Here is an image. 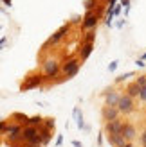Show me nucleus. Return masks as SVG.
I'll return each mask as SVG.
<instances>
[{"label": "nucleus", "mask_w": 146, "mask_h": 147, "mask_svg": "<svg viewBox=\"0 0 146 147\" xmlns=\"http://www.w3.org/2000/svg\"><path fill=\"white\" fill-rule=\"evenodd\" d=\"M123 147H134V144H132V142H126V144L123 145Z\"/></svg>", "instance_id": "nucleus-32"}, {"label": "nucleus", "mask_w": 146, "mask_h": 147, "mask_svg": "<svg viewBox=\"0 0 146 147\" xmlns=\"http://www.w3.org/2000/svg\"><path fill=\"white\" fill-rule=\"evenodd\" d=\"M141 144H143V147H146V129L143 131V135H141Z\"/></svg>", "instance_id": "nucleus-28"}, {"label": "nucleus", "mask_w": 146, "mask_h": 147, "mask_svg": "<svg viewBox=\"0 0 146 147\" xmlns=\"http://www.w3.org/2000/svg\"><path fill=\"white\" fill-rule=\"evenodd\" d=\"M74 117H76V124H78L79 129H87V131L90 129L89 126H85V122H83V113L79 111V108H74Z\"/></svg>", "instance_id": "nucleus-14"}, {"label": "nucleus", "mask_w": 146, "mask_h": 147, "mask_svg": "<svg viewBox=\"0 0 146 147\" xmlns=\"http://www.w3.org/2000/svg\"><path fill=\"white\" fill-rule=\"evenodd\" d=\"M98 22H99V16H98V14L94 13V11L85 13V18H83V29H89V31H92V29H96Z\"/></svg>", "instance_id": "nucleus-8"}, {"label": "nucleus", "mask_w": 146, "mask_h": 147, "mask_svg": "<svg viewBox=\"0 0 146 147\" xmlns=\"http://www.w3.org/2000/svg\"><path fill=\"white\" fill-rule=\"evenodd\" d=\"M4 4H5V5H11L13 2H11V0H4Z\"/></svg>", "instance_id": "nucleus-34"}, {"label": "nucleus", "mask_w": 146, "mask_h": 147, "mask_svg": "<svg viewBox=\"0 0 146 147\" xmlns=\"http://www.w3.org/2000/svg\"><path fill=\"white\" fill-rule=\"evenodd\" d=\"M121 127H123V120L115 119V120H112V122H106L105 131H106L108 136H112V135H119V133H121Z\"/></svg>", "instance_id": "nucleus-10"}, {"label": "nucleus", "mask_w": 146, "mask_h": 147, "mask_svg": "<svg viewBox=\"0 0 146 147\" xmlns=\"http://www.w3.org/2000/svg\"><path fill=\"white\" fill-rule=\"evenodd\" d=\"M108 142H110L114 147H123L126 142H125V138H123L121 135H112V136H108Z\"/></svg>", "instance_id": "nucleus-16"}, {"label": "nucleus", "mask_w": 146, "mask_h": 147, "mask_svg": "<svg viewBox=\"0 0 146 147\" xmlns=\"http://www.w3.org/2000/svg\"><path fill=\"white\" fill-rule=\"evenodd\" d=\"M2 45H5V38H2V40H0V47H2Z\"/></svg>", "instance_id": "nucleus-33"}, {"label": "nucleus", "mask_w": 146, "mask_h": 147, "mask_svg": "<svg viewBox=\"0 0 146 147\" xmlns=\"http://www.w3.org/2000/svg\"><path fill=\"white\" fill-rule=\"evenodd\" d=\"M130 77H135V72H126V74H121L119 77H115V83H125Z\"/></svg>", "instance_id": "nucleus-21"}, {"label": "nucleus", "mask_w": 146, "mask_h": 147, "mask_svg": "<svg viewBox=\"0 0 146 147\" xmlns=\"http://www.w3.org/2000/svg\"><path fill=\"white\" fill-rule=\"evenodd\" d=\"M72 145H74V147H83V145H81V144H79L78 140H72Z\"/></svg>", "instance_id": "nucleus-31"}, {"label": "nucleus", "mask_w": 146, "mask_h": 147, "mask_svg": "<svg viewBox=\"0 0 146 147\" xmlns=\"http://www.w3.org/2000/svg\"><path fill=\"white\" fill-rule=\"evenodd\" d=\"M117 111L123 113V115H130V113H134V109H135V104H134V99H130L128 95H121L119 100H117Z\"/></svg>", "instance_id": "nucleus-3"}, {"label": "nucleus", "mask_w": 146, "mask_h": 147, "mask_svg": "<svg viewBox=\"0 0 146 147\" xmlns=\"http://www.w3.org/2000/svg\"><path fill=\"white\" fill-rule=\"evenodd\" d=\"M22 142H25L29 145H42L40 144V136H38V127H33V126H25L22 127Z\"/></svg>", "instance_id": "nucleus-1"}, {"label": "nucleus", "mask_w": 146, "mask_h": 147, "mask_svg": "<svg viewBox=\"0 0 146 147\" xmlns=\"http://www.w3.org/2000/svg\"><path fill=\"white\" fill-rule=\"evenodd\" d=\"M11 147H18V145H11Z\"/></svg>", "instance_id": "nucleus-36"}, {"label": "nucleus", "mask_w": 146, "mask_h": 147, "mask_svg": "<svg viewBox=\"0 0 146 147\" xmlns=\"http://www.w3.org/2000/svg\"><path fill=\"white\" fill-rule=\"evenodd\" d=\"M69 31H70V24H65V25H61V27L58 29V31H56L53 36H50L49 40H47V43H45V45H54V43H58L60 40H63L65 36L69 34Z\"/></svg>", "instance_id": "nucleus-6"}, {"label": "nucleus", "mask_w": 146, "mask_h": 147, "mask_svg": "<svg viewBox=\"0 0 146 147\" xmlns=\"http://www.w3.org/2000/svg\"><path fill=\"white\" fill-rule=\"evenodd\" d=\"M98 0H87L85 2V11L89 13V11H96V7H98Z\"/></svg>", "instance_id": "nucleus-22"}, {"label": "nucleus", "mask_w": 146, "mask_h": 147, "mask_svg": "<svg viewBox=\"0 0 146 147\" xmlns=\"http://www.w3.org/2000/svg\"><path fill=\"white\" fill-rule=\"evenodd\" d=\"M5 127H7V122L5 120H0V135L5 133Z\"/></svg>", "instance_id": "nucleus-26"}, {"label": "nucleus", "mask_w": 146, "mask_h": 147, "mask_svg": "<svg viewBox=\"0 0 146 147\" xmlns=\"http://www.w3.org/2000/svg\"><path fill=\"white\" fill-rule=\"evenodd\" d=\"M61 144H63V135H58V138H56V145L60 147Z\"/></svg>", "instance_id": "nucleus-29"}, {"label": "nucleus", "mask_w": 146, "mask_h": 147, "mask_svg": "<svg viewBox=\"0 0 146 147\" xmlns=\"http://www.w3.org/2000/svg\"><path fill=\"white\" fill-rule=\"evenodd\" d=\"M0 120H2V119H0Z\"/></svg>", "instance_id": "nucleus-38"}, {"label": "nucleus", "mask_w": 146, "mask_h": 147, "mask_svg": "<svg viewBox=\"0 0 146 147\" xmlns=\"http://www.w3.org/2000/svg\"><path fill=\"white\" fill-rule=\"evenodd\" d=\"M139 90H141V86H137L135 83H130L126 86V95L130 99H134V97H139Z\"/></svg>", "instance_id": "nucleus-15"}, {"label": "nucleus", "mask_w": 146, "mask_h": 147, "mask_svg": "<svg viewBox=\"0 0 146 147\" xmlns=\"http://www.w3.org/2000/svg\"><path fill=\"white\" fill-rule=\"evenodd\" d=\"M38 136H40V144L42 145H47L50 142V138H53V131H49V129H45L43 126H40L38 127Z\"/></svg>", "instance_id": "nucleus-12"}, {"label": "nucleus", "mask_w": 146, "mask_h": 147, "mask_svg": "<svg viewBox=\"0 0 146 147\" xmlns=\"http://www.w3.org/2000/svg\"><path fill=\"white\" fill-rule=\"evenodd\" d=\"M119 5H121V7L125 5V14H128V11H130V0H121Z\"/></svg>", "instance_id": "nucleus-24"}, {"label": "nucleus", "mask_w": 146, "mask_h": 147, "mask_svg": "<svg viewBox=\"0 0 146 147\" xmlns=\"http://www.w3.org/2000/svg\"><path fill=\"white\" fill-rule=\"evenodd\" d=\"M42 122L43 119L40 115H34V117H29V120H27V126H33V127H40L42 126Z\"/></svg>", "instance_id": "nucleus-18"}, {"label": "nucleus", "mask_w": 146, "mask_h": 147, "mask_svg": "<svg viewBox=\"0 0 146 147\" xmlns=\"http://www.w3.org/2000/svg\"><path fill=\"white\" fill-rule=\"evenodd\" d=\"M13 119L16 120V124H18V126H22V124H25V126H27V120H29V117H27V115H24V113H13Z\"/></svg>", "instance_id": "nucleus-19"}, {"label": "nucleus", "mask_w": 146, "mask_h": 147, "mask_svg": "<svg viewBox=\"0 0 146 147\" xmlns=\"http://www.w3.org/2000/svg\"><path fill=\"white\" fill-rule=\"evenodd\" d=\"M144 79H146V76H144Z\"/></svg>", "instance_id": "nucleus-37"}, {"label": "nucleus", "mask_w": 146, "mask_h": 147, "mask_svg": "<svg viewBox=\"0 0 146 147\" xmlns=\"http://www.w3.org/2000/svg\"><path fill=\"white\" fill-rule=\"evenodd\" d=\"M25 147H40V145H29V144H27V145H25Z\"/></svg>", "instance_id": "nucleus-35"}, {"label": "nucleus", "mask_w": 146, "mask_h": 147, "mask_svg": "<svg viewBox=\"0 0 146 147\" xmlns=\"http://www.w3.org/2000/svg\"><path fill=\"white\" fill-rule=\"evenodd\" d=\"M60 72H63V76L67 79L74 77L76 74L79 72V59H78V57H70V59H67L60 67Z\"/></svg>", "instance_id": "nucleus-2"}, {"label": "nucleus", "mask_w": 146, "mask_h": 147, "mask_svg": "<svg viewBox=\"0 0 146 147\" xmlns=\"http://www.w3.org/2000/svg\"><path fill=\"white\" fill-rule=\"evenodd\" d=\"M123 138H125V142H132L134 138L137 136V129L134 124L130 122H123V127H121V133H119Z\"/></svg>", "instance_id": "nucleus-7"}, {"label": "nucleus", "mask_w": 146, "mask_h": 147, "mask_svg": "<svg viewBox=\"0 0 146 147\" xmlns=\"http://www.w3.org/2000/svg\"><path fill=\"white\" fill-rule=\"evenodd\" d=\"M117 65H119V61H112L110 65H108V70H110V72H114L115 68H117Z\"/></svg>", "instance_id": "nucleus-27"}, {"label": "nucleus", "mask_w": 146, "mask_h": 147, "mask_svg": "<svg viewBox=\"0 0 146 147\" xmlns=\"http://www.w3.org/2000/svg\"><path fill=\"white\" fill-rule=\"evenodd\" d=\"M101 115H103V120L106 122H112L115 119H119V111H117V108H103V111H101Z\"/></svg>", "instance_id": "nucleus-11"}, {"label": "nucleus", "mask_w": 146, "mask_h": 147, "mask_svg": "<svg viewBox=\"0 0 146 147\" xmlns=\"http://www.w3.org/2000/svg\"><path fill=\"white\" fill-rule=\"evenodd\" d=\"M139 99L146 102V86H141V90H139Z\"/></svg>", "instance_id": "nucleus-25"}, {"label": "nucleus", "mask_w": 146, "mask_h": 147, "mask_svg": "<svg viewBox=\"0 0 146 147\" xmlns=\"http://www.w3.org/2000/svg\"><path fill=\"white\" fill-rule=\"evenodd\" d=\"M94 41H96V31H87L85 36H83V40H81V45H87V43H92L94 45Z\"/></svg>", "instance_id": "nucleus-17"}, {"label": "nucleus", "mask_w": 146, "mask_h": 147, "mask_svg": "<svg viewBox=\"0 0 146 147\" xmlns=\"http://www.w3.org/2000/svg\"><path fill=\"white\" fill-rule=\"evenodd\" d=\"M92 50H94V45L92 43H87V45H81V49H79V57L85 61L87 57H89L92 54Z\"/></svg>", "instance_id": "nucleus-13"}, {"label": "nucleus", "mask_w": 146, "mask_h": 147, "mask_svg": "<svg viewBox=\"0 0 146 147\" xmlns=\"http://www.w3.org/2000/svg\"><path fill=\"white\" fill-rule=\"evenodd\" d=\"M42 81H43L42 76H31V77L25 79V83L20 86V90L22 92H27V90H33V88H38L42 84Z\"/></svg>", "instance_id": "nucleus-9"}, {"label": "nucleus", "mask_w": 146, "mask_h": 147, "mask_svg": "<svg viewBox=\"0 0 146 147\" xmlns=\"http://www.w3.org/2000/svg\"><path fill=\"white\" fill-rule=\"evenodd\" d=\"M135 65H137L139 68H144V67H146V63H144L143 59H137V61H135Z\"/></svg>", "instance_id": "nucleus-30"}, {"label": "nucleus", "mask_w": 146, "mask_h": 147, "mask_svg": "<svg viewBox=\"0 0 146 147\" xmlns=\"http://www.w3.org/2000/svg\"><path fill=\"white\" fill-rule=\"evenodd\" d=\"M42 126L45 127V129H49V131H54V127H56V120H54V119H43Z\"/></svg>", "instance_id": "nucleus-20"}, {"label": "nucleus", "mask_w": 146, "mask_h": 147, "mask_svg": "<svg viewBox=\"0 0 146 147\" xmlns=\"http://www.w3.org/2000/svg\"><path fill=\"white\" fill-rule=\"evenodd\" d=\"M43 74H45L47 79L56 77L58 74H60V63L54 61V59H47L45 63H43ZM45 77H43V79H45Z\"/></svg>", "instance_id": "nucleus-4"}, {"label": "nucleus", "mask_w": 146, "mask_h": 147, "mask_svg": "<svg viewBox=\"0 0 146 147\" xmlns=\"http://www.w3.org/2000/svg\"><path fill=\"white\" fill-rule=\"evenodd\" d=\"M135 84L137 86H146V79H144V76H139L135 79Z\"/></svg>", "instance_id": "nucleus-23"}, {"label": "nucleus", "mask_w": 146, "mask_h": 147, "mask_svg": "<svg viewBox=\"0 0 146 147\" xmlns=\"http://www.w3.org/2000/svg\"><path fill=\"white\" fill-rule=\"evenodd\" d=\"M103 95H105V106L106 108H115V106H117V100L121 97L119 92H115L114 88H108V90L103 92Z\"/></svg>", "instance_id": "nucleus-5"}]
</instances>
